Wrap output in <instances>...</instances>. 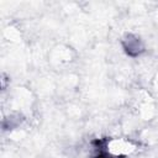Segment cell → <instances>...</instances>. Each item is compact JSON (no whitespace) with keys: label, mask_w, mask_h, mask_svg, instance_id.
I'll return each instance as SVG.
<instances>
[{"label":"cell","mask_w":158,"mask_h":158,"mask_svg":"<svg viewBox=\"0 0 158 158\" xmlns=\"http://www.w3.org/2000/svg\"><path fill=\"white\" fill-rule=\"evenodd\" d=\"M133 149V146L125 139H112L107 143V152L116 158L121 154H127Z\"/></svg>","instance_id":"cell-1"},{"label":"cell","mask_w":158,"mask_h":158,"mask_svg":"<svg viewBox=\"0 0 158 158\" xmlns=\"http://www.w3.org/2000/svg\"><path fill=\"white\" fill-rule=\"evenodd\" d=\"M126 42H127V46H125V48H126L127 53H130V54H138L143 49L138 38H132L131 36H128Z\"/></svg>","instance_id":"cell-2"},{"label":"cell","mask_w":158,"mask_h":158,"mask_svg":"<svg viewBox=\"0 0 158 158\" xmlns=\"http://www.w3.org/2000/svg\"><path fill=\"white\" fill-rule=\"evenodd\" d=\"M94 158H116V157H115V156H112V154H110V153L107 152V153H100V154L95 156Z\"/></svg>","instance_id":"cell-3"}]
</instances>
